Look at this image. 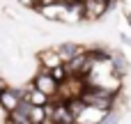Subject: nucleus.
I'll return each instance as SVG.
<instances>
[{
    "instance_id": "nucleus-4",
    "label": "nucleus",
    "mask_w": 131,
    "mask_h": 124,
    "mask_svg": "<svg viewBox=\"0 0 131 124\" xmlns=\"http://www.w3.org/2000/svg\"><path fill=\"white\" fill-rule=\"evenodd\" d=\"M21 99H23V97H21V90H16V87H9V85H7V87L0 92V106H2V110H7V113L14 110V108L21 104Z\"/></svg>"
},
{
    "instance_id": "nucleus-3",
    "label": "nucleus",
    "mask_w": 131,
    "mask_h": 124,
    "mask_svg": "<svg viewBox=\"0 0 131 124\" xmlns=\"http://www.w3.org/2000/svg\"><path fill=\"white\" fill-rule=\"evenodd\" d=\"M108 9V0H83V18H99L101 14H106Z\"/></svg>"
},
{
    "instance_id": "nucleus-2",
    "label": "nucleus",
    "mask_w": 131,
    "mask_h": 124,
    "mask_svg": "<svg viewBox=\"0 0 131 124\" xmlns=\"http://www.w3.org/2000/svg\"><path fill=\"white\" fill-rule=\"evenodd\" d=\"M32 85L35 87H39L41 92H46V94H51V97H55L58 94V87H60V83L53 78V74L48 71V69H44L41 67V71L35 76V81H32Z\"/></svg>"
},
{
    "instance_id": "nucleus-1",
    "label": "nucleus",
    "mask_w": 131,
    "mask_h": 124,
    "mask_svg": "<svg viewBox=\"0 0 131 124\" xmlns=\"http://www.w3.org/2000/svg\"><path fill=\"white\" fill-rule=\"evenodd\" d=\"M108 117V110L99 108V106H92V104H81L78 110H76V120L74 124H101Z\"/></svg>"
}]
</instances>
